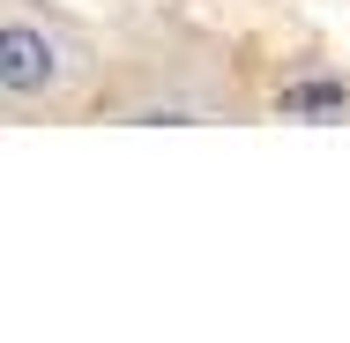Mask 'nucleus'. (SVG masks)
I'll return each mask as SVG.
<instances>
[{"label": "nucleus", "instance_id": "nucleus-1", "mask_svg": "<svg viewBox=\"0 0 350 343\" xmlns=\"http://www.w3.org/2000/svg\"><path fill=\"white\" fill-rule=\"evenodd\" d=\"M68 68V45L45 23H0V97H53Z\"/></svg>", "mask_w": 350, "mask_h": 343}, {"label": "nucleus", "instance_id": "nucleus-2", "mask_svg": "<svg viewBox=\"0 0 350 343\" xmlns=\"http://www.w3.org/2000/svg\"><path fill=\"white\" fill-rule=\"evenodd\" d=\"M276 105H283V120H343V112H350V90L321 75V82H291Z\"/></svg>", "mask_w": 350, "mask_h": 343}]
</instances>
